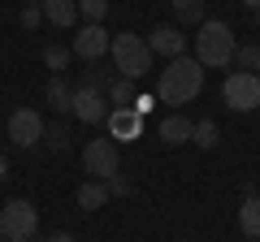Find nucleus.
<instances>
[{
	"label": "nucleus",
	"mask_w": 260,
	"mask_h": 242,
	"mask_svg": "<svg viewBox=\"0 0 260 242\" xmlns=\"http://www.w3.org/2000/svg\"><path fill=\"white\" fill-rule=\"evenodd\" d=\"M152 104H156V100H152V95H135V104H130V108H135V112H139V117H143V112H148Z\"/></svg>",
	"instance_id": "25"
},
{
	"label": "nucleus",
	"mask_w": 260,
	"mask_h": 242,
	"mask_svg": "<svg viewBox=\"0 0 260 242\" xmlns=\"http://www.w3.org/2000/svg\"><path fill=\"white\" fill-rule=\"evenodd\" d=\"M39 22H44V9H39V5H26V9H22V26L39 30Z\"/></svg>",
	"instance_id": "23"
},
{
	"label": "nucleus",
	"mask_w": 260,
	"mask_h": 242,
	"mask_svg": "<svg viewBox=\"0 0 260 242\" xmlns=\"http://www.w3.org/2000/svg\"><path fill=\"white\" fill-rule=\"evenodd\" d=\"M148 52L152 56H169V61H174V56H186V35L178 26H156L148 35Z\"/></svg>",
	"instance_id": "11"
},
{
	"label": "nucleus",
	"mask_w": 260,
	"mask_h": 242,
	"mask_svg": "<svg viewBox=\"0 0 260 242\" xmlns=\"http://www.w3.org/2000/svg\"><path fill=\"white\" fill-rule=\"evenodd\" d=\"M9 143L13 147H35V143H44V112L30 108V104H22V108L9 112Z\"/></svg>",
	"instance_id": "7"
},
{
	"label": "nucleus",
	"mask_w": 260,
	"mask_h": 242,
	"mask_svg": "<svg viewBox=\"0 0 260 242\" xmlns=\"http://www.w3.org/2000/svg\"><path fill=\"white\" fill-rule=\"evenodd\" d=\"M30 242H35V238H30Z\"/></svg>",
	"instance_id": "33"
},
{
	"label": "nucleus",
	"mask_w": 260,
	"mask_h": 242,
	"mask_svg": "<svg viewBox=\"0 0 260 242\" xmlns=\"http://www.w3.org/2000/svg\"><path fill=\"white\" fill-rule=\"evenodd\" d=\"M9 177V160H5V151H0V182Z\"/></svg>",
	"instance_id": "28"
},
{
	"label": "nucleus",
	"mask_w": 260,
	"mask_h": 242,
	"mask_svg": "<svg viewBox=\"0 0 260 242\" xmlns=\"http://www.w3.org/2000/svg\"><path fill=\"white\" fill-rule=\"evenodd\" d=\"M83 169L95 177V182H113L121 169V147L113 139H91L83 147Z\"/></svg>",
	"instance_id": "6"
},
{
	"label": "nucleus",
	"mask_w": 260,
	"mask_h": 242,
	"mask_svg": "<svg viewBox=\"0 0 260 242\" xmlns=\"http://www.w3.org/2000/svg\"><path fill=\"white\" fill-rule=\"evenodd\" d=\"M109 44H113V35L104 30V22H83L78 35H74V44H70V52H74L78 61H100V56L109 52Z\"/></svg>",
	"instance_id": "9"
},
{
	"label": "nucleus",
	"mask_w": 260,
	"mask_h": 242,
	"mask_svg": "<svg viewBox=\"0 0 260 242\" xmlns=\"http://www.w3.org/2000/svg\"><path fill=\"white\" fill-rule=\"evenodd\" d=\"M104 100H113V108H130V104H135V83H130V78H109Z\"/></svg>",
	"instance_id": "17"
},
{
	"label": "nucleus",
	"mask_w": 260,
	"mask_h": 242,
	"mask_svg": "<svg viewBox=\"0 0 260 242\" xmlns=\"http://www.w3.org/2000/svg\"><path fill=\"white\" fill-rule=\"evenodd\" d=\"M39 229V212L30 199H9L0 208V238L5 242H30Z\"/></svg>",
	"instance_id": "4"
},
{
	"label": "nucleus",
	"mask_w": 260,
	"mask_h": 242,
	"mask_svg": "<svg viewBox=\"0 0 260 242\" xmlns=\"http://www.w3.org/2000/svg\"><path fill=\"white\" fill-rule=\"evenodd\" d=\"M256 22H260V9H256Z\"/></svg>",
	"instance_id": "31"
},
{
	"label": "nucleus",
	"mask_w": 260,
	"mask_h": 242,
	"mask_svg": "<svg viewBox=\"0 0 260 242\" xmlns=\"http://www.w3.org/2000/svg\"><path fill=\"white\" fill-rule=\"evenodd\" d=\"M239 229L247 238H260V195H247L239 208Z\"/></svg>",
	"instance_id": "16"
},
{
	"label": "nucleus",
	"mask_w": 260,
	"mask_h": 242,
	"mask_svg": "<svg viewBox=\"0 0 260 242\" xmlns=\"http://www.w3.org/2000/svg\"><path fill=\"white\" fill-rule=\"evenodd\" d=\"M169 5H174V13H178V18H182V13H191L195 5H200V0H169Z\"/></svg>",
	"instance_id": "26"
},
{
	"label": "nucleus",
	"mask_w": 260,
	"mask_h": 242,
	"mask_svg": "<svg viewBox=\"0 0 260 242\" xmlns=\"http://www.w3.org/2000/svg\"><path fill=\"white\" fill-rule=\"evenodd\" d=\"M234 30L225 26V22H217V18H204L200 22V30H195V61L204 69H225V65H234Z\"/></svg>",
	"instance_id": "2"
},
{
	"label": "nucleus",
	"mask_w": 260,
	"mask_h": 242,
	"mask_svg": "<svg viewBox=\"0 0 260 242\" xmlns=\"http://www.w3.org/2000/svg\"><path fill=\"white\" fill-rule=\"evenodd\" d=\"M243 5H247V9H251V13H256V9H260V0H243Z\"/></svg>",
	"instance_id": "29"
},
{
	"label": "nucleus",
	"mask_w": 260,
	"mask_h": 242,
	"mask_svg": "<svg viewBox=\"0 0 260 242\" xmlns=\"http://www.w3.org/2000/svg\"><path fill=\"white\" fill-rule=\"evenodd\" d=\"M191 143H195V147H204V151H213L217 143H221V130H217V121H195Z\"/></svg>",
	"instance_id": "18"
},
{
	"label": "nucleus",
	"mask_w": 260,
	"mask_h": 242,
	"mask_svg": "<svg viewBox=\"0 0 260 242\" xmlns=\"http://www.w3.org/2000/svg\"><path fill=\"white\" fill-rule=\"evenodd\" d=\"M109 182H95V177H91V182H83V186H78V208H83V212H95V208H104V204H109Z\"/></svg>",
	"instance_id": "15"
},
{
	"label": "nucleus",
	"mask_w": 260,
	"mask_h": 242,
	"mask_svg": "<svg viewBox=\"0 0 260 242\" xmlns=\"http://www.w3.org/2000/svg\"><path fill=\"white\" fill-rule=\"evenodd\" d=\"M44 242H78V238H74V233H65V229H61V233H52V238H44Z\"/></svg>",
	"instance_id": "27"
},
{
	"label": "nucleus",
	"mask_w": 260,
	"mask_h": 242,
	"mask_svg": "<svg viewBox=\"0 0 260 242\" xmlns=\"http://www.w3.org/2000/svg\"><path fill=\"white\" fill-rule=\"evenodd\" d=\"M0 242H5V238H0Z\"/></svg>",
	"instance_id": "32"
},
{
	"label": "nucleus",
	"mask_w": 260,
	"mask_h": 242,
	"mask_svg": "<svg viewBox=\"0 0 260 242\" xmlns=\"http://www.w3.org/2000/svg\"><path fill=\"white\" fill-rule=\"evenodd\" d=\"M39 9H44V22H52L56 30H70L78 22V5L74 0H44Z\"/></svg>",
	"instance_id": "13"
},
{
	"label": "nucleus",
	"mask_w": 260,
	"mask_h": 242,
	"mask_svg": "<svg viewBox=\"0 0 260 242\" xmlns=\"http://www.w3.org/2000/svg\"><path fill=\"white\" fill-rule=\"evenodd\" d=\"M200 91H204V65H200L195 56H174V61L160 69L156 100L169 104L174 112H182V104H191Z\"/></svg>",
	"instance_id": "1"
},
{
	"label": "nucleus",
	"mask_w": 260,
	"mask_h": 242,
	"mask_svg": "<svg viewBox=\"0 0 260 242\" xmlns=\"http://www.w3.org/2000/svg\"><path fill=\"white\" fill-rule=\"evenodd\" d=\"M234 65L247 69V74L260 78V44H247V48H234Z\"/></svg>",
	"instance_id": "20"
},
{
	"label": "nucleus",
	"mask_w": 260,
	"mask_h": 242,
	"mask_svg": "<svg viewBox=\"0 0 260 242\" xmlns=\"http://www.w3.org/2000/svg\"><path fill=\"white\" fill-rule=\"evenodd\" d=\"M104 126H109V139L117 143H135L143 134V117L135 108H109V117H104Z\"/></svg>",
	"instance_id": "10"
},
{
	"label": "nucleus",
	"mask_w": 260,
	"mask_h": 242,
	"mask_svg": "<svg viewBox=\"0 0 260 242\" xmlns=\"http://www.w3.org/2000/svg\"><path fill=\"white\" fill-rule=\"evenodd\" d=\"M44 147L65 151V147H70V130H65V126H44Z\"/></svg>",
	"instance_id": "22"
},
{
	"label": "nucleus",
	"mask_w": 260,
	"mask_h": 242,
	"mask_svg": "<svg viewBox=\"0 0 260 242\" xmlns=\"http://www.w3.org/2000/svg\"><path fill=\"white\" fill-rule=\"evenodd\" d=\"M109 52H113V65H117V74H121V78H130V83H139V78L152 69L148 39L135 35V30H121V35H113Z\"/></svg>",
	"instance_id": "3"
},
{
	"label": "nucleus",
	"mask_w": 260,
	"mask_h": 242,
	"mask_svg": "<svg viewBox=\"0 0 260 242\" xmlns=\"http://www.w3.org/2000/svg\"><path fill=\"white\" fill-rule=\"evenodd\" d=\"M182 22H186V26H200V22H204V5H195L191 13H182Z\"/></svg>",
	"instance_id": "24"
},
{
	"label": "nucleus",
	"mask_w": 260,
	"mask_h": 242,
	"mask_svg": "<svg viewBox=\"0 0 260 242\" xmlns=\"http://www.w3.org/2000/svg\"><path fill=\"white\" fill-rule=\"evenodd\" d=\"M221 100L234 112H256L260 108V78L247 74V69H230L221 83Z\"/></svg>",
	"instance_id": "5"
},
{
	"label": "nucleus",
	"mask_w": 260,
	"mask_h": 242,
	"mask_svg": "<svg viewBox=\"0 0 260 242\" xmlns=\"http://www.w3.org/2000/svg\"><path fill=\"white\" fill-rule=\"evenodd\" d=\"M70 117H78L83 126H100L109 117V100H104L100 87H74V100H70Z\"/></svg>",
	"instance_id": "8"
},
{
	"label": "nucleus",
	"mask_w": 260,
	"mask_h": 242,
	"mask_svg": "<svg viewBox=\"0 0 260 242\" xmlns=\"http://www.w3.org/2000/svg\"><path fill=\"white\" fill-rule=\"evenodd\" d=\"M70 61H74V52H70V48H61V44H48V48H44V65L52 69V74H65V69H70Z\"/></svg>",
	"instance_id": "19"
},
{
	"label": "nucleus",
	"mask_w": 260,
	"mask_h": 242,
	"mask_svg": "<svg viewBox=\"0 0 260 242\" xmlns=\"http://www.w3.org/2000/svg\"><path fill=\"white\" fill-rule=\"evenodd\" d=\"M191 130H195V121L182 117V112H169L165 121H160V143H169V147H182V143H191Z\"/></svg>",
	"instance_id": "12"
},
{
	"label": "nucleus",
	"mask_w": 260,
	"mask_h": 242,
	"mask_svg": "<svg viewBox=\"0 0 260 242\" xmlns=\"http://www.w3.org/2000/svg\"><path fill=\"white\" fill-rule=\"evenodd\" d=\"M70 100H74V87L65 83V74H56L52 83L44 87V104H48L52 112H70Z\"/></svg>",
	"instance_id": "14"
},
{
	"label": "nucleus",
	"mask_w": 260,
	"mask_h": 242,
	"mask_svg": "<svg viewBox=\"0 0 260 242\" xmlns=\"http://www.w3.org/2000/svg\"><path fill=\"white\" fill-rule=\"evenodd\" d=\"M74 5L83 22H104V13H109V0H74Z\"/></svg>",
	"instance_id": "21"
},
{
	"label": "nucleus",
	"mask_w": 260,
	"mask_h": 242,
	"mask_svg": "<svg viewBox=\"0 0 260 242\" xmlns=\"http://www.w3.org/2000/svg\"><path fill=\"white\" fill-rule=\"evenodd\" d=\"M26 5H44V0H26Z\"/></svg>",
	"instance_id": "30"
}]
</instances>
